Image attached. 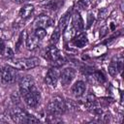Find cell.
Wrapping results in <instances>:
<instances>
[{
    "label": "cell",
    "mask_w": 124,
    "mask_h": 124,
    "mask_svg": "<svg viewBox=\"0 0 124 124\" xmlns=\"http://www.w3.org/2000/svg\"><path fill=\"white\" fill-rule=\"evenodd\" d=\"M108 73L110 76L115 77L118 74V68H117V62L116 60H112L108 65Z\"/></svg>",
    "instance_id": "cell-19"
},
{
    "label": "cell",
    "mask_w": 124,
    "mask_h": 124,
    "mask_svg": "<svg viewBox=\"0 0 124 124\" xmlns=\"http://www.w3.org/2000/svg\"><path fill=\"white\" fill-rule=\"evenodd\" d=\"M58 78H59V75H58V72L55 68H51L47 71L46 75V78H45V82L49 85V86H56V83H57V80H58Z\"/></svg>",
    "instance_id": "cell-10"
},
{
    "label": "cell",
    "mask_w": 124,
    "mask_h": 124,
    "mask_svg": "<svg viewBox=\"0 0 124 124\" xmlns=\"http://www.w3.org/2000/svg\"><path fill=\"white\" fill-rule=\"evenodd\" d=\"M29 113L18 107H15L10 110V117L16 123H26V118Z\"/></svg>",
    "instance_id": "cell-6"
},
{
    "label": "cell",
    "mask_w": 124,
    "mask_h": 124,
    "mask_svg": "<svg viewBox=\"0 0 124 124\" xmlns=\"http://www.w3.org/2000/svg\"><path fill=\"white\" fill-rule=\"evenodd\" d=\"M7 48V46H6V43H5V40L0 38V54L4 56V53H5V50Z\"/></svg>",
    "instance_id": "cell-23"
},
{
    "label": "cell",
    "mask_w": 124,
    "mask_h": 124,
    "mask_svg": "<svg viewBox=\"0 0 124 124\" xmlns=\"http://www.w3.org/2000/svg\"><path fill=\"white\" fill-rule=\"evenodd\" d=\"M76 76V70L74 68H66L60 73V81L63 86L68 85L75 78Z\"/></svg>",
    "instance_id": "cell-8"
},
{
    "label": "cell",
    "mask_w": 124,
    "mask_h": 124,
    "mask_svg": "<svg viewBox=\"0 0 124 124\" xmlns=\"http://www.w3.org/2000/svg\"><path fill=\"white\" fill-rule=\"evenodd\" d=\"M92 3V0H79V2L78 3V6L80 9H86L88 8Z\"/></svg>",
    "instance_id": "cell-22"
},
{
    "label": "cell",
    "mask_w": 124,
    "mask_h": 124,
    "mask_svg": "<svg viewBox=\"0 0 124 124\" xmlns=\"http://www.w3.org/2000/svg\"><path fill=\"white\" fill-rule=\"evenodd\" d=\"M63 4L62 0H44L41 5L45 8V9H49V10H56L59 9V7Z\"/></svg>",
    "instance_id": "cell-17"
},
{
    "label": "cell",
    "mask_w": 124,
    "mask_h": 124,
    "mask_svg": "<svg viewBox=\"0 0 124 124\" xmlns=\"http://www.w3.org/2000/svg\"><path fill=\"white\" fill-rule=\"evenodd\" d=\"M35 86V80L31 76H25L22 77L19 80V92L20 95H24L28 91L31 90L32 87Z\"/></svg>",
    "instance_id": "cell-7"
},
{
    "label": "cell",
    "mask_w": 124,
    "mask_h": 124,
    "mask_svg": "<svg viewBox=\"0 0 124 124\" xmlns=\"http://www.w3.org/2000/svg\"><path fill=\"white\" fill-rule=\"evenodd\" d=\"M46 110L52 116H59L66 110V103L62 98L55 97L48 103Z\"/></svg>",
    "instance_id": "cell-3"
},
{
    "label": "cell",
    "mask_w": 124,
    "mask_h": 124,
    "mask_svg": "<svg viewBox=\"0 0 124 124\" xmlns=\"http://www.w3.org/2000/svg\"><path fill=\"white\" fill-rule=\"evenodd\" d=\"M87 42H88V41H87V36H86V34L83 33V32L78 34V35L72 40L73 45H74L75 46H77V47H83V46H85V45L87 44Z\"/></svg>",
    "instance_id": "cell-16"
},
{
    "label": "cell",
    "mask_w": 124,
    "mask_h": 124,
    "mask_svg": "<svg viewBox=\"0 0 124 124\" xmlns=\"http://www.w3.org/2000/svg\"><path fill=\"white\" fill-rule=\"evenodd\" d=\"M71 16H72V11L69 10V11H67V12L64 14V16L61 17V19H60V21H59V23H58V26H57V28L59 29V31H60L61 33H64L65 30H66V28L68 27V25H69V23H70V18H71Z\"/></svg>",
    "instance_id": "cell-14"
},
{
    "label": "cell",
    "mask_w": 124,
    "mask_h": 124,
    "mask_svg": "<svg viewBox=\"0 0 124 124\" xmlns=\"http://www.w3.org/2000/svg\"><path fill=\"white\" fill-rule=\"evenodd\" d=\"M22 97H23L26 105L29 108H35L41 100V94H40V91L38 90V88L36 87V85L34 87H32L30 91H28L27 93L22 95Z\"/></svg>",
    "instance_id": "cell-5"
},
{
    "label": "cell",
    "mask_w": 124,
    "mask_h": 124,
    "mask_svg": "<svg viewBox=\"0 0 124 124\" xmlns=\"http://www.w3.org/2000/svg\"><path fill=\"white\" fill-rule=\"evenodd\" d=\"M86 90V86H85V83L81 80H78L77 82L74 83V85L72 86V94L75 96V97H81L84 92Z\"/></svg>",
    "instance_id": "cell-13"
},
{
    "label": "cell",
    "mask_w": 124,
    "mask_h": 124,
    "mask_svg": "<svg viewBox=\"0 0 124 124\" xmlns=\"http://www.w3.org/2000/svg\"><path fill=\"white\" fill-rule=\"evenodd\" d=\"M40 44V39L34 34H29L26 37V46L29 50H34L35 48H37L39 46Z\"/></svg>",
    "instance_id": "cell-15"
},
{
    "label": "cell",
    "mask_w": 124,
    "mask_h": 124,
    "mask_svg": "<svg viewBox=\"0 0 124 124\" xmlns=\"http://www.w3.org/2000/svg\"><path fill=\"white\" fill-rule=\"evenodd\" d=\"M19 77V74L16 70V68L13 66H4L0 68V81L7 85V84H12L15 83Z\"/></svg>",
    "instance_id": "cell-1"
},
{
    "label": "cell",
    "mask_w": 124,
    "mask_h": 124,
    "mask_svg": "<svg viewBox=\"0 0 124 124\" xmlns=\"http://www.w3.org/2000/svg\"><path fill=\"white\" fill-rule=\"evenodd\" d=\"M86 77H87L88 81L92 84H101V83L105 82V80H106L105 76L100 71H92L91 73L87 74Z\"/></svg>",
    "instance_id": "cell-11"
},
{
    "label": "cell",
    "mask_w": 124,
    "mask_h": 124,
    "mask_svg": "<svg viewBox=\"0 0 124 124\" xmlns=\"http://www.w3.org/2000/svg\"><path fill=\"white\" fill-rule=\"evenodd\" d=\"M46 58L52 65H54L55 67L61 66V65L65 62V60H64V58H63V56H62V54H61V52H60V50H59L56 46H49V47L47 48V50H46Z\"/></svg>",
    "instance_id": "cell-4"
},
{
    "label": "cell",
    "mask_w": 124,
    "mask_h": 124,
    "mask_svg": "<svg viewBox=\"0 0 124 124\" xmlns=\"http://www.w3.org/2000/svg\"><path fill=\"white\" fill-rule=\"evenodd\" d=\"M72 25L76 31H81L84 28V23H83L82 17L79 15V12H78V11H76L72 14Z\"/></svg>",
    "instance_id": "cell-12"
},
{
    "label": "cell",
    "mask_w": 124,
    "mask_h": 124,
    "mask_svg": "<svg viewBox=\"0 0 124 124\" xmlns=\"http://www.w3.org/2000/svg\"><path fill=\"white\" fill-rule=\"evenodd\" d=\"M14 2H16V3H19V4H21V3H24V2H27V1H29V0H13Z\"/></svg>",
    "instance_id": "cell-26"
},
{
    "label": "cell",
    "mask_w": 124,
    "mask_h": 124,
    "mask_svg": "<svg viewBox=\"0 0 124 124\" xmlns=\"http://www.w3.org/2000/svg\"><path fill=\"white\" fill-rule=\"evenodd\" d=\"M107 9H104V10H102L100 13H99V19H101V18H104L106 16L105 15H107Z\"/></svg>",
    "instance_id": "cell-25"
},
{
    "label": "cell",
    "mask_w": 124,
    "mask_h": 124,
    "mask_svg": "<svg viewBox=\"0 0 124 124\" xmlns=\"http://www.w3.org/2000/svg\"><path fill=\"white\" fill-rule=\"evenodd\" d=\"M52 24H53L52 18H50L48 16H46V15L39 16L34 20L35 28H44V29H46L47 27H50Z\"/></svg>",
    "instance_id": "cell-9"
},
{
    "label": "cell",
    "mask_w": 124,
    "mask_h": 124,
    "mask_svg": "<svg viewBox=\"0 0 124 124\" xmlns=\"http://www.w3.org/2000/svg\"><path fill=\"white\" fill-rule=\"evenodd\" d=\"M60 36H61V32L59 31V29H58V28H56V29L54 30V32L52 33L51 37H50V42H51V44L55 45V44L59 41Z\"/></svg>",
    "instance_id": "cell-20"
},
{
    "label": "cell",
    "mask_w": 124,
    "mask_h": 124,
    "mask_svg": "<svg viewBox=\"0 0 124 124\" xmlns=\"http://www.w3.org/2000/svg\"><path fill=\"white\" fill-rule=\"evenodd\" d=\"M4 56H7V57H13V56H14V51H13L10 47L7 46V48H6V50H5V53H4Z\"/></svg>",
    "instance_id": "cell-24"
},
{
    "label": "cell",
    "mask_w": 124,
    "mask_h": 124,
    "mask_svg": "<svg viewBox=\"0 0 124 124\" xmlns=\"http://www.w3.org/2000/svg\"><path fill=\"white\" fill-rule=\"evenodd\" d=\"M34 34H35L40 40H42V39H44V38L46 37V29H44V28H35Z\"/></svg>",
    "instance_id": "cell-21"
},
{
    "label": "cell",
    "mask_w": 124,
    "mask_h": 124,
    "mask_svg": "<svg viewBox=\"0 0 124 124\" xmlns=\"http://www.w3.org/2000/svg\"><path fill=\"white\" fill-rule=\"evenodd\" d=\"M33 12H34V6L31 4H26L19 10V16L21 18H27L32 15Z\"/></svg>",
    "instance_id": "cell-18"
},
{
    "label": "cell",
    "mask_w": 124,
    "mask_h": 124,
    "mask_svg": "<svg viewBox=\"0 0 124 124\" xmlns=\"http://www.w3.org/2000/svg\"><path fill=\"white\" fill-rule=\"evenodd\" d=\"M13 67L18 70H30L40 65V59L37 57H29V58H18L14 59L12 61Z\"/></svg>",
    "instance_id": "cell-2"
}]
</instances>
